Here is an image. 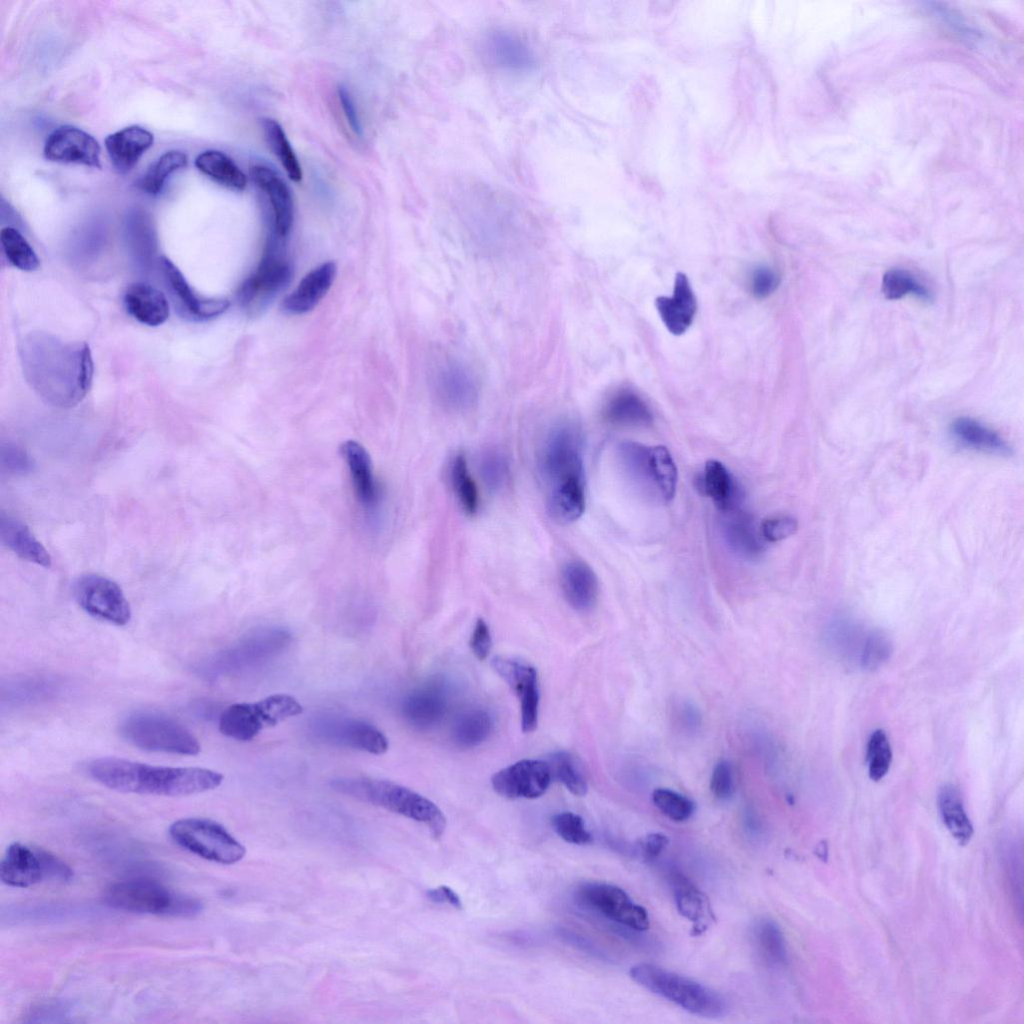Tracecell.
Instances as JSON below:
<instances>
[{"label":"cell","mask_w":1024,"mask_h":1024,"mask_svg":"<svg viewBox=\"0 0 1024 1024\" xmlns=\"http://www.w3.org/2000/svg\"><path fill=\"white\" fill-rule=\"evenodd\" d=\"M275 244L269 243L259 267L240 288V301L248 308L258 307L283 288L290 279L289 264Z\"/></svg>","instance_id":"obj_17"},{"label":"cell","mask_w":1024,"mask_h":1024,"mask_svg":"<svg viewBox=\"0 0 1024 1024\" xmlns=\"http://www.w3.org/2000/svg\"><path fill=\"white\" fill-rule=\"evenodd\" d=\"M303 707L288 694H273L256 702L234 703L219 717V730L226 737L250 741L262 730L299 715Z\"/></svg>","instance_id":"obj_9"},{"label":"cell","mask_w":1024,"mask_h":1024,"mask_svg":"<svg viewBox=\"0 0 1024 1024\" xmlns=\"http://www.w3.org/2000/svg\"><path fill=\"white\" fill-rule=\"evenodd\" d=\"M313 733L326 743L384 754L389 747L387 737L373 724L364 720L341 716H324L313 723Z\"/></svg>","instance_id":"obj_13"},{"label":"cell","mask_w":1024,"mask_h":1024,"mask_svg":"<svg viewBox=\"0 0 1024 1024\" xmlns=\"http://www.w3.org/2000/svg\"><path fill=\"white\" fill-rule=\"evenodd\" d=\"M950 431L954 439L963 447L982 453L997 456H1010L1012 447L993 429L970 417H958L952 423Z\"/></svg>","instance_id":"obj_32"},{"label":"cell","mask_w":1024,"mask_h":1024,"mask_svg":"<svg viewBox=\"0 0 1024 1024\" xmlns=\"http://www.w3.org/2000/svg\"><path fill=\"white\" fill-rule=\"evenodd\" d=\"M340 451L349 469L355 496L368 513H374L380 502V488L373 473L371 458L358 442L347 440Z\"/></svg>","instance_id":"obj_22"},{"label":"cell","mask_w":1024,"mask_h":1024,"mask_svg":"<svg viewBox=\"0 0 1024 1024\" xmlns=\"http://www.w3.org/2000/svg\"><path fill=\"white\" fill-rule=\"evenodd\" d=\"M797 528L796 519L782 515L764 520L760 526V532L766 541L777 542L793 535Z\"/></svg>","instance_id":"obj_51"},{"label":"cell","mask_w":1024,"mask_h":1024,"mask_svg":"<svg viewBox=\"0 0 1024 1024\" xmlns=\"http://www.w3.org/2000/svg\"><path fill=\"white\" fill-rule=\"evenodd\" d=\"M449 706L447 692L440 683H429L409 693L402 703V714L414 728L429 730L445 717Z\"/></svg>","instance_id":"obj_21"},{"label":"cell","mask_w":1024,"mask_h":1024,"mask_svg":"<svg viewBox=\"0 0 1024 1024\" xmlns=\"http://www.w3.org/2000/svg\"><path fill=\"white\" fill-rule=\"evenodd\" d=\"M250 174L255 184L269 198L275 233L280 238L285 237L289 233L293 221V201L289 188L270 167L255 165L251 168Z\"/></svg>","instance_id":"obj_25"},{"label":"cell","mask_w":1024,"mask_h":1024,"mask_svg":"<svg viewBox=\"0 0 1024 1024\" xmlns=\"http://www.w3.org/2000/svg\"><path fill=\"white\" fill-rule=\"evenodd\" d=\"M561 586L569 605L578 611L589 610L598 595V580L592 568L582 560L566 563L561 572Z\"/></svg>","instance_id":"obj_31"},{"label":"cell","mask_w":1024,"mask_h":1024,"mask_svg":"<svg viewBox=\"0 0 1024 1024\" xmlns=\"http://www.w3.org/2000/svg\"><path fill=\"white\" fill-rule=\"evenodd\" d=\"M655 306L670 333L681 335L690 327L697 310V301L686 274H676L673 295L657 297Z\"/></svg>","instance_id":"obj_23"},{"label":"cell","mask_w":1024,"mask_h":1024,"mask_svg":"<svg viewBox=\"0 0 1024 1024\" xmlns=\"http://www.w3.org/2000/svg\"><path fill=\"white\" fill-rule=\"evenodd\" d=\"M492 728L493 721L486 710L470 709L457 718L452 729V739L461 748H473L488 738Z\"/></svg>","instance_id":"obj_38"},{"label":"cell","mask_w":1024,"mask_h":1024,"mask_svg":"<svg viewBox=\"0 0 1024 1024\" xmlns=\"http://www.w3.org/2000/svg\"><path fill=\"white\" fill-rule=\"evenodd\" d=\"M88 773L118 792L170 797L213 790L224 779L221 773L207 768L154 766L115 757L91 761Z\"/></svg>","instance_id":"obj_3"},{"label":"cell","mask_w":1024,"mask_h":1024,"mask_svg":"<svg viewBox=\"0 0 1024 1024\" xmlns=\"http://www.w3.org/2000/svg\"><path fill=\"white\" fill-rule=\"evenodd\" d=\"M938 808L944 825L954 839L960 845L967 844L973 835V826L954 786L948 784L940 789Z\"/></svg>","instance_id":"obj_37"},{"label":"cell","mask_w":1024,"mask_h":1024,"mask_svg":"<svg viewBox=\"0 0 1024 1024\" xmlns=\"http://www.w3.org/2000/svg\"><path fill=\"white\" fill-rule=\"evenodd\" d=\"M0 878L8 886L28 888L44 881H70L73 871L49 851L15 842L2 857Z\"/></svg>","instance_id":"obj_11"},{"label":"cell","mask_w":1024,"mask_h":1024,"mask_svg":"<svg viewBox=\"0 0 1024 1024\" xmlns=\"http://www.w3.org/2000/svg\"><path fill=\"white\" fill-rule=\"evenodd\" d=\"M124 305L134 319L152 327L163 324L170 314L166 296L156 287L142 282L133 283L126 289Z\"/></svg>","instance_id":"obj_28"},{"label":"cell","mask_w":1024,"mask_h":1024,"mask_svg":"<svg viewBox=\"0 0 1024 1024\" xmlns=\"http://www.w3.org/2000/svg\"><path fill=\"white\" fill-rule=\"evenodd\" d=\"M103 900L111 908L137 913L172 917H194L202 911L200 901L175 892L157 880L135 877L110 884Z\"/></svg>","instance_id":"obj_5"},{"label":"cell","mask_w":1024,"mask_h":1024,"mask_svg":"<svg viewBox=\"0 0 1024 1024\" xmlns=\"http://www.w3.org/2000/svg\"><path fill=\"white\" fill-rule=\"evenodd\" d=\"M629 973L642 987L691 1014L718 1018L728 1009L725 999L715 990L657 965L639 963L632 966Z\"/></svg>","instance_id":"obj_6"},{"label":"cell","mask_w":1024,"mask_h":1024,"mask_svg":"<svg viewBox=\"0 0 1024 1024\" xmlns=\"http://www.w3.org/2000/svg\"><path fill=\"white\" fill-rule=\"evenodd\" d=\"M164 278L179 305L195 319H207L222 314L229 302L225 299H202L192 290L182 272L168 258L160 260Z\"/></svg>","instance_id":"obj_26"},{"label":"cell","mask_w":1024,"mask_h":1024,"mask_svg":"<svg viewBox=\"0 0 1024 1024\" xmlns=\"http://www.w3.org/2000/svg\"><path fill=\"white\" fill-rule=\"evenodd\" d=\"M890 653L891 644L887 637L877 630H870L860 658L861 665L867 669L877 668L889 658Z\"/></svg>","instance_id":"obj_50"},{"label":"cell","mask_w":1024,"mask_h":1024,"mask_svg":"<svg viewBox=\"0 0 1024 1024\" xmlns=\"http://www.w3.org/2000/svg\"><path fill=\"white\" fill-rule=\"evenodd\" d=\"M427 897L435 903H448L460 909L462 904L458 895L447 886H440L427 892Z\"/></svg>","instance_id":"obj_58"},{"label":"cell","mask_w":1024,"mask_h":1024,"mask_svg":"<svg viewBox=\"0 0 1024 1024\" xmlns=\"http://www.w3.org/2000/svg\"><path fill=\"white\" fill-rule=\"evenodd\" d=\"M469 644L477 659L484 660L489 655L492 647V638L490 629L482 618L476 621Z\"/></svg>","instance_id":"obj_55"},{"label":"cell","mask_w":1024,"mask_h":1024,"mask_svg":"<svg viewBox=\"0 0 1024 1024\" xmlns=\"http://www.w3.org/2000/svg\"><path fill=\"white\" fill-rule=\"evenodd\" d=\"M603 413L609 423L622 427L647 426L653 420L647 404L629 390L614 394L606 403Z\"/></svg>","instance_id":"obj_35"},{"label":"cell","mask_w":1024,"mask_h":1024,"mask_svg":"<svg viewBox=\"0 0 1024 1024\" xmlns=\"http://www.w3.org/2000/svg\"><path fill=\"white\" fill-rule=\"evenodd\" d=\"M169 835L181 848L216 863L233 864L246 854L240 842L222 825L209 819H179L169 827Z\"/></svg>","instance_id":"obj_10"},{"label":"cell","mask_w":1024,"mask_h":1024,"mask_svg":"<svg viewBox=\"0 0 1024 1024\" xmlns=\"http://www.w3.org/2000/svg\"><path fill=\"white\" fill-rule=\"evenodd\" d=\"M881 290L889 300H897L908 294L926 301L932 299L930 291L908 270L902 268H891L884 273Z\"/></svg>","instance_id":"obj_44"},{"label":"cell","mask_w":1024,"mask_h":1024,"mask_svg":"<svg viewBox=\"0 0 1024 1024\" xmlns=\"http://www.w3.org/2000/svg\"><path fill=\"white\" fill-rule=\"evenodd\" d=\"M555 832L566 842L584 845L592 841V836L585 827L583 819L572 812H561L552 819Z\"/></svg>","instance_id":"obj_49"},{"label":"cell","mask_w":1024,"mask_h":1024,"mask_svg":"<svg viewBox=\"0 0 1024 1024\" xmlns=\"http://www.w3.org/2000/svg\"><path fill=\"white\" fill-rule=\"evenodd\" d=\"M671 884L679 913L694 923L693 934L703 933L714 920L706 895L678 872L671 874Z\"/></svg>","instance_id":"obj_33"},{"label":"cell","mask_w":1024,"mask_h":1024,"mask_svg":"<svg viewBox=\"0 0 1024 1024\" xmlns=\"http://www.w3.org/2000/svg\"><path fill=\"white\" fill-rule=\"evenodd\" d=\"M480 47L489 64L508 72H526L536 63L535 54L526 40L508 30L489 31Z\"/></svg>","instance_id":"obj_19"},{"label":"cell","mask_w":1024,"mask_h":1024,"mask_svg":"<svg viewBox=\"0 0 1024 1024\" xmlns=\"http://www.w3.org/2000/svg\"><path fill=\"white\" fill-rule=\"evenodd\" d=\"M450 479L459 505L466 514L474 515L479 507V495L463 454H457L452 460Z\"/></svg>","instance_id":"obj_41"},{"label":"cell","mask_w":1024,"mask_h":1024,"mask_svg":"<svg viewBox=\"0 0 1024 1024\" xmlns=\"http://www.w3.org/2000/svg\"><path fill=\"white\" fill-rule=\"evenodd\" d=\"M892 750L889 739L882 729L874 730L867 744L868 774L873 781L881 780L889 771Z\"/></svg>","instance_id":"obj_47"},{"label":"cell","mask_w":1024,"mask_h":1024,"mask_svg":"<svg viewBox=\"0 0 1024 1024\" xmlns=\"http://www.w3.org/2000/svg\"><path fill=\"white\" fill-rule=\"evenodd\" d=\"M187 163L188 158L185 153L177 150L165 152L148 167L139 181L140 189L150 195L160 193L167 177L186 167Z\"/></svg>","instance_id":"obj_40"},{"label":"cell","mask_w":1024,"mask_h":1024,"mask_svg":"<svg viewBox=\"0 0 1024 1024\" xmlns=\"http://www.w3.org/2000/svg\"><path fill=\"white\" fill-rule=\"evenodd\" d=\"M668 843V837L662 833L647 834L640 841L641 853L647 860H654L661 855Z\"/></svg>","instance_id":"obj_57"},{"label":"cell","mask_w":1024,"mask_h":1024,"mask_svg":"<svg viewBox=\"0 0 1024 1024\" xmlns=\"http://www.w3.org/2000/svg\"><path fill=\"white\" fill-rule=\"evenodd\" d=\"M547 761L523 759L496 772L491 779L494 791L507 799H535L542 796L551 782Z\"/></svg>","instance_id":"obj_16"},{"label":"cell","mask_w":1024,"mask_h":1024,"mask_svg":"<svg viewBox=\"0 0 1024 1024\" xmlns=\"http://www.w3.org/2000/svg\"><path fill=\"white\" fill-rule=\"evenodd\" d=\"M779 283L780 277L775 270L761 266L751 274L750 289L756 298L763 299L770 296L777 289Z\"/></svg>","instance_id":"obj_53"},{"label":"cell","mask_w":1024,"mask_h":1024,"mask_svg":"<svg viewBox=\"0 0 1024 1024\" xmlns=\"http://www.w3.org/2000/svg\"><path fill=\"white\" fill-rule=\"evenodd\" d=\"M0 240L7 260L22 271H34L40 261L26 238L13 227H4L0 231Z\"/></svg>","instance_id":"obj_42"},{"label":"cell","mask_w":1024,"mask_h":1024,"mask_svg":"<svg viewBox=\"0 0 1024 1024\" xmlns=\"http://www.w3.org/2000/svg\"><path fill=\"white\" fill-rule=\"evenodd\" d=\"M755 940L759 952L773 965H782L787 960L784 936L779 926L770 920L760 922L755 929Z\"/></svg>","instance_id":"obj_46"},{"label":"cell","mask_w":1024,"mask_h":1024,"mask_svg":"<svg viewBox=\"0 0 1024 1024\" xmlns=\"http://www.w3.org/2000/svg\"><path fill=\"white\" fill-rule=\"evenodd\" d=\"M197 169L216 183L234 190L243 191L247 177L234 161L221 151L207 150L195 159Z\"/></svg>","instance_id":"obj_36"},{"label":"cell","mask_w":1024,"mask_h":1024,"mask_svg":"<svg viewBox=\"0 0 1024 1024\" xmlns=\"http://www.w3.org/2000/svg\"><path fill=\"white\" fill-rule=\"evenodd\" d=\"M24 365L34 389L58 407L78 404L91 387L93 361L86 343L65 345L47 336L29 339Z\"/></svg>","instance_id":"obj_2"},{"label":"cell","mask_w":1024,"mask_h":1024,"mask_svg":"<svg viewBox=\"0 0 1024 1024\" xmlns=\"http://www.w3.org/2000/svg\"><path fill=\"white\" fill-rule=\"evenodd\" d=\"M1 466L9 473H25L31 469V461L21 448L7 444L1 448Z\"/></svg>","instance_id":"obj_54"},{"label":"cell","mask_w":1024,"mask_h":1024,"mask_svg":"<svg viewBox=\"0 0 1024 1024\" xmlns=\"http://www.w3.org/2000/svg\"><path fill=\"white\" fill-rule=\"evenodd\" d=\"M479 472L489 491L494 493L502 491L510 478L506 455L498 448H488L480 457Z\"/></svg>","instance_id":"obj_45"},{"label":"cell","mask_w":1024,"mask_h":1024,"mask_svg":"<svg viewBox=\"0 0 1024 1024\" xmlns=\"http://www.w3.org/2000/svg\"><path fill=\"white\" fill-rule=\"evenodd\" d=\"M120 731L130 744L146 751L193 756L201 750L198 739L183 724L154 711L130 714Z\"/></svg>","instance_id":"obj_8"},{"label":"cell","mask_w":1024,"mask_h":1024,"mask_svg":"<svg viewBox=\"0 0 1024 1024\" xmlns=\"http://www.w3.org/2000/svg\"><path fill=\"white\" fill-rule=\"evenodd\" d=\"M578 896L587 906L606 918L635 931L649 928V916L644 907L634 902L620 887L606 883H586Z\"/></svg>","instance_id":"obj_14"},{"label":"cell","mask_w":1024,"mask_h":1024,"mask_svg":"<svg viewBox=\"0 0 1024 1024\" xmlns=\"http://www.w3.org/2000/svg\"><path fill=\"white\" fill-rule=\"evenodd\" d=\"M336 275L333 262H326L310 271L283 302L286 311L303 314L312 310L326 295Z\"/></svg>","instance_id":"obj_29"},{"label":"cell","mask_w":1024,"mask_h":1024,"mask_svg":"<svg viewBox=\"0 0 1024 1024\" xmlns=\"http://www.w3.org/2000/svg\"><path fill=\"white\" fill-rule=\"evenodd\" d=\"M262 125L265 138L288 177L294 182H300L302 169L282 127L273 119H265Z\"/></svg>","instance_id":"obj_43"},{"label":"cell","mask_w":1024,"mask_h":1024,"mask_svg":"<svg viewBox=\"0 0 1024 1024\" xmlns=\"http://www.w3.org/2000/svg\"><path fill=\"white\" fill-rule=\"evenodd\" d=\"M153 141V134L137 125L108 135L105 148L114 170L119 174L129 172L153 145Z\"/></svg>","instance_id":"obj_27"},{"label":"cell","mask_w":1024,"mask_h":1024,"mask_svg":"<svg viewBox=\"0 0 1024 1024\" xmlns=\"http://www.w3.org/2000/svg\"><path fill=\"white\" fill-rule=\"evenodd\" d=\"M538 469L551 517L562 524L581 517L585 510L583 436L573 421L555 424L538 452Z\"/></svg>","instance_id":"obj_1"},{"label":"cell","mask_w":1024,"mask_h":1024,"mask_svg":"<svg viewBox=\"0 0 1024 1024\" xmlns=\"http://www.w3.org/2000/svg\"><path fill=\"white\" fill-rule=\"evenodd\" d=\"M77 604L89 615L117 625L131 619V608L121 588L113 580L98 574H86L73 584Z\"/></svg>","instance_id":"obj_12"},{"label":"cell","mask_w":1024,"mask_h":1024,"mask_svg":"<svg viewBox=\"0 0 1024 1024\" xmlns=\"http://www.w3.org/2000/svg\"><path fill=\"white\" fill-rule=\"evenodd\" d=\"M46 159L59 163H75L101 168V148L96 139L74 126L64 125L55 129L44 145Z\"/></svg>","instance_id":"obj_18"},{"label":"cell","mask_w":1024,"mask_h":1024,"mask_svg":"<svg viewBox=\"0 0 1024 1024\" xmlns=\"http://www.w3.org/2000/svg\"><path fill=\"white\" fill-rule=\"evenodd\" d=\"M697 482L700 491L713 500L720 512L741 506L742 489L721 462L707 461Z\"/></svg>","instance_id":"obj_30"},{"label":"cell","mask_w":1024,"mask_h":1024,"mask_svg":"<svg viewBox=\"0 0 1024 1024\" xmlns=\"http://www.w3.org/2000/svg\"><path fill=\"white\" fill-rule=\"evenodd\" d=\"M491 665L518 697L523 732H533L537 728L539 710L536 669L525 661L506 656L495 657Z\"/></svg>","instance_id":"obj_15"},{"label":"cell","mask_w":1024,"mask_h":1024,"mask_svg":"<svg viewBox=\"0 0 1024 1024\" xmlns=\"http://www.w3.org/2000/svg\"><path fill=\"white\" fill-rule=\"evenodd\" d=\"M434 387L439 402L452 411L462 412L472 408L479 396L475 374L457 361H448L440 367Z\"/></svg>","instance_id":"obj_20"},{"label":"cell","mask_w":1024,"mask_h":1024,"mask_svg":"<svg viewBox=\"0 0 1024 1024\" xmlns=\"http://www.w3.org/2000/svg\"><path fill=\"white\" fill-rule=\"evenodd\" d=\"M652 801L661 813L676 822L686 821L695 811V804L691 799L671 789H655Z\"/></svg>","instance_id":"obj_48"},{"label":"cell","mask_w":1024,"mask_h":1024,"mask_svg":"<svg viewBox=\"0 0 1024 1024\" xmlns=\"http://www.w3.org/2000/svg\"><path fill=\"white\" fill-rule=\"evenodd\" d=\"M721 528L729 547L738 556L753 560L764 550L760 528L757 529L753 518L741 506L721 512Z\"/></svg>","instance_id":"obj_24"},{"label":"cell","mask_w":1024,"mask_h":1024,"mask_svg":"<svg viewBox=\"0 0 1024 1024\" xmlns=\"http://www.w3.org/2000/svg\"><path fill=\"white\" fill-rule=\"evenodd\" d=\"M733 771L729 762H718L711 775L710 790L713 796L719 800H727L733 793Z\"/></svg>","instance_id":"obj_52"},{"label":"cell","mask_w":1024,"mask_h":1024,"mask_svg":"<svg viewBox=\"0 0 1024 1024\" xmlns=\"http://www.w3.org/2000/svg\"><path fill=\"white\" fill-rule=\"evenodd\" d=\"M618 457L628 479L645 495L664 501L674 497L677 468L666 447L625 441Z\"/></svg>","instance_id":"obj_7"},{"label":"cell","mask_w":1024,"mask_h":1024,"mask_svg":"<svg viewBox=\"0 0 1024 1024\" xmlns=\"http://www.w3.org/2000/svg\"><path fill=\"white\" fill-rule=\"evenodd\" d=\"M338 98L350 129L355 135L361 137L362 126L350 92L341 86L338 89Z\"/></svg>","instance_id":"obj_56"},{"label":"cell","mask_w":1024,"mask_h":1024,"mask_svg":"<svg viewBox=\"0 0 1024 1024\" xmlns=\"http://www.w3.org/2000/svg\"><path fill=\"white\" fill-rule=\"evenodd\" d=\"M333 790L359 801L384 808L425 824L434 838H441L446 818L428 798L390 780L368 777H340L330 782Z\"/></svg>","instance_id":"obj_4"},{"label":"cell","mask_w":1024,"mask_h":1024,"mask_svg":"<svg viewBox=\"0 0 1024 1024\" xmlns=\"http://www.w3.org/2000/svg\"><path fill=\"white\" fill-rule=\"evenodd\" d=\"M0 538L2 543L21 559L46 568L51 566L52 559L48 551L20 520L2 513Z\"/></svg>","instance_id":"obj_34"},{"label":"cell","mask_w":1024,"mask_h":1024,"mask_svg":"<svg viewBox=\"0 0 1024 1024\" xmlns=\"http://www.w3.org/2000/svg\"><path fill=\"white\" fill-rule=\"evenodd\" d=\"M547 763L552 778L561 782L573 795L584 796L587 793L585 772L575 755L567 751H557L548 757Z\"/></svg>","instance_id":"obj_39"}]
</instances>
